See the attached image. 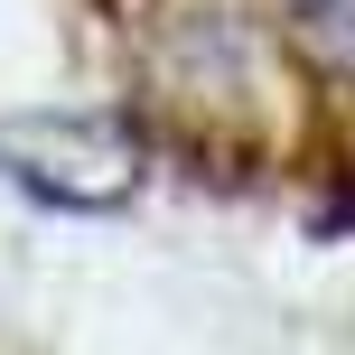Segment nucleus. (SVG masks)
Segmentation results:
<instances>
[{"label": "nucleus", "mask_w": 355, "mask_h": 355, "mask_svg": "<svg viewBox=\"0 0 355 355\" xmlns=\"http://www.w3.org/2000/svg\"><path fill=\"white\" fill-rule=\"evenodd\" d=\"M0 178L56 215H112L141 187V131L131 112H28L0 122Z\"/></svg>", "instance_id": "f257e3e1"}, {"label": "nucleus", "mask_w": 355, "mask_h": 355, "mask_svg": "<svg viewBox=\"0 0 355 355\" xmlns=\"http://www.w3.org/2000/svg\"><path fill=\"white\" fill-rule=\"evenodd\" d=\"M290 10H300L309 47H318L337 75H355V0H290Z\"/></svg>", "instance_id": "f03ea898"}]
</instances>
